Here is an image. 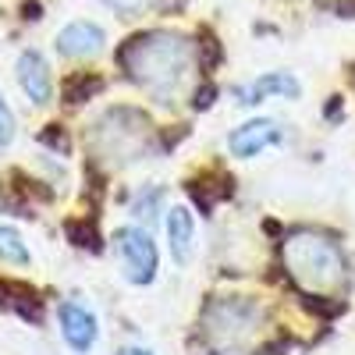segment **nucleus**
I'll return each mask as SVG.
<instances>
[{
	"label": "nucleus",
	"instance_id": "nucleus-13",
	"mask_svg": "<svg viewBox=\"0 0 355 355\" xmlns=\"http://www.w3.org/2000/svg\"><path fill=\"white\" fill-rule=\"evenodd\" d=\"M100 89H103V78L89 75V71H75V75H68V78H64L61 96H64V103L78 107V103H85V100H93V96L100 93Z\"/></svg>",
	"mask_w": 355,
	"mask_h": 355
},
{
	"label": "nucleus",
	"instance_id": "nucleus-3",
	"mask_svg": "<svg viewBox=\"0 0 355 355\" xmlns=\"http://www.w3.org/2000/svg\"><path fill=\"white\" fill-rule=\"evenodd\" d=\"M150 117L135 107H114L107 110L96 128L89 132V142L96 146V153L107 157V160H117V164H128V160H139L146 153V142H150Z\"/></svg>",
	"mask_w": 355,
	"mask_h": 355
},
{
	"label": "nucleus",
	"instance_id": "nucleus-7",
	"mask_svg": "<svg viewBox=\"0 0 355 355\" xmlns=\"http://www.w3.org/2000/svg\"><path fill=\"white\" fill-rule=\"evenodd\" d=\"M277 142H281V125L270 121V117H256V121H249V125H242V128L231 132L227 150H231L234 157L249 160V157L263 153L266 146H277Z\"/></svg>",
	"mask_w": 355,
	"mask_h": 355
},
{
	"label": "nucleus",
	"instance_id": "nucleus-17",
	"mask_svg": "<svg viewBox=\"0 0 355 355\" xmlns=\"http://www.w3.org/2000/svg\"><path fill=\"white\" fill-rule=\"evenodd\" d=\"M11 139H15V114H11L4 93H0V150H8Z\"/></svg>",
	"mask_w": 355,
	"mask_h": 355
},
{
	"label": "nucleus",
	"instance_id": "nucleus-5",
	"mask_svg": "<svg viewBox=\"0 0 355 355\" xmlns=\"http://www.w3.org/2000/svg\"><path fill=\"white\" fill-rule=\"evenodd\" d=\"M57 320H61V338H64V345H68L71 352L85 355L89 348L96 345L100 323H96V316L89 313L85 306H78V302H61V306H57Z\"/></svg>",
	"mask_w": 355,
	"mask_h": 355
},
{
	"label": "nucleus",
	"instance_id": "nucleus-9",
	"mask_svg": "<svg viewBox=\"0 0 355 355\" xmlns=\"http://www.w3.org/2000/svg\"><path fill=\"white\" fill-rule=\"evenodd\" d=\"M299 93H302V85L295 82L288 71H270V75H263V78H256V82H249V85H239V89H234V100H239L242 107H256V103H263L266 96L295 100Z\"/></svg>",
	"mask_w": 355,
	"mask_h": 355
},
{
	"label": "nucleus",
	"instance_id": "nucleus-18",
	"mask_svg": "<svg viewBox=\"0 0 355 355\" xmlns=\"http://www.w3.org/2000/svg\"><path fill=\"white\" fill-rule=\"evenodd\" d=\"M40 142H46V146H53L57 153H68V132L61 128V125H46L43 132H40Z\"/></svg>",
	"mask_w": 355,
	"mask_h": 355
},
{
	"label": "nucleus",
	"instance_id": "nucleus-11",
	"mask_svg": "<svg viewBox=\"0 0 355 355\" xmlns=\"http://www.w3.org/2000/svg\"><path fill=\"white\" fill-rule=\"evenodd\" d=\"M167 242H171V256L178 263H189L192 259V249H196V224H192V214L185 206H174L167 210Z\"/></svg>",
	"mask_w": 355,
	"mask_h": 355
},
{
	"label": "nucleus",
	"instance_id": "nucleus-1",
	"mask_svg": "<svg viewBox=\"0 0 355 355\" xmlns=\"http://www.w3.org/2000/svg\"><path fill=\"white\" fill-rule=\"evenodd\" d=\"M117 68L160 103H171L196 68V43L164 28L139 33L117 46Z\"/></svg>",
	"mask_w": 355,
	"mask_h": 355
},
{
	"label": "nucleus",
	"instance_id": "nucleus-6",
	"mask_svg": "<svg viewBox=\"0 0 355 355\" xmlns=\"http://www.w3.org/2000/svg\"><path fill=\"white\" fill-rule=\"evenodd\" d=\"M107 43V33L96 25V21H68L61 33H57L53 46L61 57H71V61H82V57H96Z\"/></svg>",
	"mask_w": 355,
	"mask_h": 355
},
{
	"label": "nucleus",
	"instance_id": "nucleus-8",
	"mask_svg": "<svg viewBox=\"0 0 355 355\" xmlns=\"http://www.w3.org/2000/svg\"><path fill=\"white\" fill-rule=\"evenodd\" d=\"M18 85H21V93L33 100V103H50L53 96V78H50V64H46V57L40 50H25L18 57Z\"/></svg>",
	"mask_w": 355,
	"mask_h": 355
},
{
	"label": "nucleus",
	"instance_id": "nucleus-10",
	"mask_svg": "<svg viewBox=\"0 0 355 355\" xmlns=\"http://www.w3.org/2000/svg\"><path fill=\"white\" fill-rule=\"evenodd\" d=\"M0 309L18 313V316L28 320V323H40V320H43L40 295L28 288V284H21V281H4V277H0Z\"/></svg>",
	"mask_w": 355,
	"mask_h": 355
},
{
	"label": "nucleus",
	"instance_id": "nucleus-19",
	"mask_svg": "<svg viewBox=\"0 0 355 355\" xmlns=\"http://www.w3.org/2000/svg\"><path fill=\"white\" fill-rule=\"evenodd\" d=\"M157 202H160V189H153V196L146 192L139 202H135V217H150L153 220V210H157Z\"/></svg>",
	"mask_w": 355,
	"mask_h": 355
},
{
	"label": "nucleus",
	"instance_id": "nucleus-15",
	"mask_svg": "<svg viewBox=\"0 0 355 355\" xmlns=\"http://www.w3.org/2000/svg\"><path fill=\"white\" fill-rule=\"evenodd\" d=\"M64 231H68L71 245H78V249H89V252H100L103 249L100 245V231H96L93 220H68Z\"/></svg>",
	"mask_w": 355,
	"mask_h": 355
},
{
	"label": "nucleus",
	"instance_id": "nucleus-16",
	"mask_svg": "<svg viewBox=\"0 0 355 355\" xmlns=\"http://www.w3.org/2000/svg\"><path fill=\"white\" fill-rule=\"evenodd\" d=\"M107 8H114L117 15H125V18H139V15H146L157 0H103Z\"/></svg>",
	"mask_w": 355,
	"mask_h": 355
},
{
	"label": "nucleus",
	"instance_id": "nucleus-20",
	"mask_svg": "<svg viewBox=\"0 0 355 355\" xmlns=\"http://www.w3.org/2000/svg\"><path fill=\"white\" fill-rule=\"evenodd\" d=\"M210 103H214V89L206 85V89H199V93H196V110H202V107H210Z\"/></svg>",
	"mask_w": 355,
	"mask_h": 355
},
{
	"label": "nucleus",
	"instance_id": "nucleus-12",
	"mask_svg": "<svg viewBox=\"0 0 355 355\" xmlns=\"http://www.w3.org/2000/svg\"><path fill=\"white\" fill-rule=\"evenodd\" d=\"M231 192H234V185H231V178H224V174H206V178H192L189 182V196L199 202L202 214H210L214 202L227 199Z\"/></svg>",
	"mask_w": 355,
	"mask_h": 355
},
{
	"label": "nucleus",
	"instance_id": "nucleus-14",
	"mask_svg": "<svg viewBox=\"0 0 355 355\" xmlns=\"http://www.w3.org/2000/svg\"><path fill=\"white\" fill-rule=\"evenodd\" d=\"M28 245L21 242V234L11 224H0V263H11V266H28Z\"/></svg>",
	"mask_w": 355,
	"mask_h": 355
},
{
	"label": "nucleus",
	"instance_id": "nucleus-21",
	"mask_svg": "<svg viewBox=\"0 0 355 355\" xmlns=\"http://www.w3.org/2000/svg\"><path fill=\"white\" fill-rule=\"evenodd\" d=\"M117 355H150V352H142V348H125V352H117Z\"/></svg>",
	"mask_w": 355,
	"mask_h": 355
},
{
	"label": "nucleus",
	"instance_id": "nucleus-4",
	"mask_svg": "<svg viewBox=\"0 0 355 355\" xmlns=\"http://www.w3.org/2000/svg\"><path fill=\"white\" fill-rule=\"evenodd\" d=\"M114 245H117V256H121V266H125V277L132 284H150L157 277V245L150 239V231L142 227H117L114 231Z\"/></svg>",
	"mask_w": 355,
	"mask_h": 355
},
{
	"label": "nucleus",
	"instance_id": "nucleus-2",
	"mask_svg": "<svg viewBox=\"0 0 355 355\" xmlns=\"http://www.w3.org/2000/svg\"><path fill=\"white\" fill-rule=\"evenodd\" d=\"M284 263H288L291 281L309 291H331L348 277V263L338 242L313 231H299L284 242Z\"/></svg>",
	"mask_w": 355,
	"mask_h": 355
}]
</instances>
